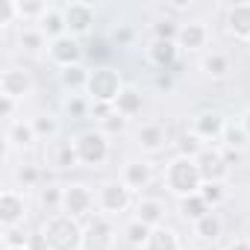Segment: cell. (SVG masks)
<instances>
[{"instance_id":"6da1fadb","label":"cell","mask_w":250,"mask_h":250,"mask_svg":"<svg viewBox=\"0 0 250 250\" xmlns=\"http://www.w3.org/2000/svg\"><path fill=\"white\" fill-rule=\"evenodd\" d=\"M168 188L180 197H188V194H200V186H203V177L197 171V162L194 159H186V156H177L171 165H168Z\"/></svg>"},{"instance_id":"7a4b0ae2","label":"cell","mask_w":250,"mask_h":250,"mask_svg":"<svg viewBox=\"0 0 250 250\" xmlns=\"http://www.w3.org/2000/svg\"><path fill=\"white\" fill-rule=\"evenodd\" d=\"M44 235L50 241V250H77L85 238L77 218H71V215H53L44 227Z\"/></svg>"},{"instance_id":"3957f363","label":"cell","mask_w":250,"mask_h":250,"mask_svg":"<svg viewBox=\"0 0 250 250\" xmlns=\"http://www.w3.org/2000/svg\"><path fill=\"white\" fill-rule=\"evenodd\" d=\"M85 88H88V94L94 97V103H115L118 94L124 91V88H121V77H118V71H112V68H97V71H91Z\"/></svg>"},{"instance_id":"277c9868","label":"cell","mask_w":250,"mask_h":250,"mask_svg":"<svg viewBox=\"0 0 250 250\" xmlns=\"http://www.w3.org/2000/svg\"><path fill=\"white\" fill-rule=\"evenodd\" d=\"M74 145H77L80 162H85V165H103V162H106V156H109V142H106V136H103V133L88 130V133H83Z\"/></svg>"},{"instance_id":"5b68a950","label":"cell","mask_w":250,"mask_h":250,"mask_svg":"<svg viewBox=\"0 0 250 250\" xmlns=\"http://www.w3.org/2000/svg\"><path fill=\"white\" fill-rule=\"evenodd\" d=\"M65 24H68V36H85L94 24V6L91 3H68L65 9Z\"/></svg>"},{"instance_id":"8992f818","label":"cell","mask_w":250,"mask_h":250,"mask_svg":"<svg viewBox=\"0 0 250 250\" xmlns=\"http://www.w3.org/2000/svg\"><path fill=\"white\" fill-rule=\"evenodd\" d=\"M194 162H197V171H200L203 183H221V180L227 177V171H229V165L224 162V156H221L218 150H206V147H203V153H200Z\"/></svg>"},{"instance_id":"52a82bcc","label":"cell","mask_w":250,"mask_h":250,"mask_svg":"<svg viewBox=\"0 0 250 250\" xmlns=\"http://www.w3.org/2000/svg\"><path fill=\"white\" fill-rule=\"evenodd\" d=\"M50 56H53L62 68H68V65H80L83 47H80V42H77L74 36H62V39H53V42H50Z\"/></svg>"},{"instance_id":"ba28073f","label":"cell","mask_w":250,"mask_h":250,"mask_svg":"<svg viewBox=\"0 0 250 250\" xmlns=\"http://www.w3.org/2000/svg\"><path fill=\"white\" fill-rule=\"evenodd\" d=\"M62 209H65V215H71V218L88 215V212H91V194H88V188H85V186H68V188H65Z\"/></svg>"},{"instance_id":"9c48e42d","label":"cell","mask_w":250,"mask_h":250,"mask_svg":"<svg viewBox=\"0 0 250 250\" xmlns=\"http://www.w3.org/2000/svg\"><path fill=\"white\" fill-rule=\"evenodd\" d=\"M30 85H33V80L21 68H9V71H3V77H0V91H3V97H12V100L24 97L30 91Z\"/></svg>"},{"instance_id":"30bf717a","label":"cell","mask_w":250,"mask_h":250,"mask_svg":"<svg viewBox=\"0 0 250 250\" xmlns=\"http://www.w3.org/2000/svg\"><path fill=\"white\" fill-rule=\"evenodd\" d=\"M100 206L106 212H124L130 206V188L124 186V183H106L103 191H100Z\"/></svg>"},{"instance_id":"8fae6325","label":"cell","mask_w":250,"mask_h":250,"mask_svg":"<svg viewBox=\"0 0 250 250\" xmlns=\"http://www.w3.org/2000/svg\"><path fill=\"white\" fill-rule=\"evenodd\" d=\"M24 212H27V203H24L21 194H15V191H3V194H0V221H3L6 229L15 227L24 218Z\"/></svg>"},{"instance_id":"7c38bea8","label":"cell","mask_w":250,"mask_h":250,"mask_svg":"<svg viewBox=\"0 0 250 250\" xmlns=\"http://www.w3.org/2000/svg\"><path fill=\"white\" fill-rule=\"evenodd\" d=\"M85 250H109L112 244V227L106 218H91L88 232H85Z\"/></svg>"},{"instance_id":"4fadbf2b","label":"cell","mask_w":250,"mask_h":250,"mask_svg":"<svg viewBox=\"0 0 250 250\" xmlns=\"http://www.w3.org/2000/svg\"><path fill=\"white\" fill-rule=\"evenodd\" d=\"M177 42H180V47H186V50H200V47L209 42V30H206V24H200V21L180 24Z\"/></svg>"},{"instance_id":"5bb4252c","label":"cell","mask_w":250,"mask_h":250,"mask_svg":"<svg viewBox=\"0 0 250 250\" xmlns=\"http://www.w3.org/2000/svg\"><path fill=\"white\" fill-rule=\"evenodd\" d=\"M227 27L238 39H250V3H232L227 12Z\"/></svg>"},{"instance_id":"9a60e30c","label":"cell","mask_w":250,"mask_h":250,"mask_svg":"<svg viewBox=\"0 0 250 250\" xmlns=\"http://www.w3.org/2000/svg\"><path fill=\"white\" fill-rule=\"evenodd\" d=\"M150 59L159 71H171L177 65V42H162V39H153L150 44Z\"/></svg>"},{"instance_id":"2e32d148","label":"cell","mask_w":250,"mask_h":250,"mask_svg":"<svg viewBox=\"0 0 250 250\" xmlns=\"http://www.w3.org/2000/svg\"><path fill=\"white\" fill-rule=\"evenodd\" d=\"M224 118L218 115V112H200L197 118H194V133L200 136V139H218V136H224Z\"/></svg>"},{"instance_id":"e0dca14e","label":"cell","mask_w":250,"mask_h":250,"mask_svg":"<svg viewBox=\"0 0 250 250\" xmlns=\"http://www.w3.org/2000/svg\"><path fill=\"white\" fill-rule=\"evenodd\" d=\"M150 183V165L147 162H130L124 168V186L127 188H145Z\"/></svg>"},{"instance_id":"ac0fdd59","label":"cell","mask_w":250,"mask_h":250,"mask_svg":"<svg viewBox=\"0 0 250 250\" xmlns=\"http://www.w3.org/2000/svg\"><path fill=\"white\" fill-rule=\"evenodd\" d=\"M88 71L83 68V65H68V68H62L59 71V83L68 88V91H80V88H85L88 85Z\"/></svg>"},{"instance_id":"d6986e66","label":"cell","mask_w":250,"mask_h":250,"mask_svg":"<svg viewBox=\"0 0 250 250\" xmlns=\"http://www.w3.org/2000/svg\"><path fill=\"white\" fill-rule=\"evenodd\" d=\"M115 112L124 115V118L139 115V112H142V94H139L136 88H124V91L118 94V100H115Z\"/></svg>"},{"instance_id":"ffe728a7","label":"cell","mask_w":250,"mask_h":250,"mask_svg":"<svg viewBox=\"0 0 250 250\" xmlns=\"http://www.w3.org/2000/svg\"><path fill=\"white\" fill-rule=\"evenodd\" d=\"M42 33H47L50 39H62L68 36V24H65V12L62 9H47V15L42 18Z\"/></svg>"},{"instance_id":"44dd1931","label":"cell","mask_w":250,"mask_h":250,"mask_svg":"<svg viewBox=\"0 0 250 250\" xmlns=\"http://www.w3.org/2000/svg\"><path fill=\"white\" fill-rule=\"evenodd\" d=\"M50 156H53V165H56V168H74V165L80 162L77 145H71V142H56L53 150H50Z\"/></svg>"},{"instance_id":"7402d4cb","label":"cell","mask_w":250,"mask_h":250,"mask_svg":"<svg viewBox=\"0 0 250 250\" xmlns=\"http://www.w3.org/2000/svg\"><path fill=\"white\" fill-rule=\"evenodd\" d=\"M147 250H180V241L174 235V229L168 227H153L150 238H147Z\"/></svg>"},{"instance_id":"603a6c76","label":"cell","mask_w":250,"mask_h":250,"mask_svg":"<svg viewBox=\"0 0 250 250\" xmlns=\"http://www.w3.org/2000/svg\"><path fill=\"white\" fill-rule=\"evenodd\" d=\"M136 212H139L136 218H139L142 224H147V227H162L159 221H162V212H165V209H162L159 200H153V197H150V200H139V209H136Z\"/></svg>"},{"instance_id":"cb8c5ba5","label":"cell","mask_w":250,"mask_h":250,"mask_svg":"<svg viewBox=\"0 0 250 250\" xmlns=\"http://www.w3.org/2000/svg\"><path fill=\"white\" fill-rule=\"evenodd\" d=\"M194 229H197V235H200L203 241H215V238L221 235V218H218L215 212H206L200 221H194Z\"/></svg>"},{"instance_id":"d4e9b609","label":"cell","mask_w":250,"mask_h":250,"mask_svg":"<svg viewBox=\"0 0 250 250\" xmlns=\"http://www.w3.org/2000/svg\"><path fill=\"white\" fill-rule=\"evenodd\" d=\"M139 142H142L145 150H159L165 145V133H162L159 124H145V127L139 130Z\"/></svg>"},{"instance_id":"484cf974","label":"cell","mask_w":250,"mask_h":250,"mask_svg":"<svg viewBox=\"0 0 250 250\" xmlns=\"http://www.w3.org/2000/svg\"><path fill=\"white\" fill-rule=\"evenodd\" d=\"M180 212H183L186 218H191V221H200V218H203L206 212H212V209H209V203H206L200 194H188V197H183Z\"/></svg>"},{"instance_id":"4316f807","label":"cell","mask_w":250,"mask_h":250,"mask_svg":"<svg viewBox=\"0 0 250 250\" xmlns=\"http://www.w3.org/2000/svg\"><path fill=\"white\" fill-rule=\"evenodd\" d=\"M9 142L18 145V147H27L36 142V130H33V124H24V121H15L12 127H9Z\"/></svg>"},{"instance_id":"83f0119b","label":"cell","mask_w":250,"mask_h":250,"mask_svg":"<svg viewBox=\"0 0 250 250\" xmlns=\"http://www.w3.org/2000/svg\"><path fill=\"white\" fill-rule=\"evenodd\" d=\"M177 147H180V156H186V159H197L203 153V145H200V136L197 133H183Z\"/></svg>"},{"instance_id":"f1b7e54d","label":"cell","mask_w":250,"mask_h":250,"mask_svg":"<svg viewBox=\"0 0 250 250\" xmlns=\"http://www.w3.org/2000/svg\"><path fill=\"white\" fill-rule=\"evenodd\" d=\"M247 142H250V139H247L244 127H235V124H227V127H224V145H227L229 150H241Z\"/></svg>"},{"instance_id":"f546056e","label":"cell","mask_w":250,"mask_h":250,"mask_svg":"<svg viewBox=\"0 0 250 250\" xmlns=\"http://www.w3.org/2000/svg\"><path fill=\"white\" fill-rule=\"evenodd\" d=\"M18 44H21L27 53H39V50L44 47V33H42V30H21Z\"/></svg>"},{"instance_id":"4dcf8cb0","label":"cell","mask_w":250,"mask_h":250,"mask_svg":"<svg viewBox=\"0 0 250 250\" xmlns=\"http://www.w3.org/2000/svg\"><path fill=\"white\" fill-rule=\"evenodd\" d=\"M203 68H206V74H212V77H227V74H229V59H227L224 53H209V56L203 59Z\"/></svg>"},{"instance_id":"1f68e13d","label":"cell","mask_w":250,"mask_h":250,"mask_svg":"<svg viewBox=\"0 0 250 250\" xmlns=\"http://www.w3.org/2000/svg\"><path fill=\"white\" fill-rule=\"evenodd\" d=\"M47 3H24V0H18V3H15V12H18V18H24V21H30V18H44L47 15Z\"/></svg>"},{"instance_id":"d6a6232c","label":"cell","mask_w":250,"mask_h":250,"mask_svg":"<svg viewBox=\"0 0 250 250\" xmlns=\"http://www.w3.org/2000/svg\"><path fill=\"white\" fill-rule=\"evenodd\" d=\"M153 33H156V39H162V42H177V36H180V24L171 21V18H162V21L153 24Z\"/></svg>"},{"instance_id":"836d02e7","label":"cell","mask_w":250,"mask_h":250,"mask_svg":"<svg viewBox=\"0 0 250 250\" xmlns=\"http://www.w3.org/2000/svg\"><path fill=\"white\" fill-rule=\"evenodd\" d=\"M150 232H153V227H147V224H142V221L136 218V221L127 227V241H130V244H147Z\"/></svg>"},{"instance_id":"e575fe53","label":"cell","mask_w":250,"mask_h":250,"mask_svg":"<svg viewBox=\"0 0 250 250\" xmlns=\"http://www.w3.org/2000/svg\"><path fill=\"white\" fill-rule=\"evenodd\" d=\"M62 200H65V188H59V186H44L42 188V203L47 209H62Z\"/></svg>"},{"instance_id":"d590c367","label":"cell","mask_w":250,"mask_h":250,"mask_svg":"<svg viewBox=\"0 0 250 250\" xmlns=\"http://www.w3.org/2000/svg\"><path fill=\"white\" fill-rule=\"evenodd\" d=\"M200 197L209 203V206H218L224 200V186L221 183H203L200 186Z\"/></svg>"},{"instance_id":"8d00e7d4","label":"cell","mask_w":250,"mask_h":250,"mask_svg":"<svg viewBox=\"0 0 250 250\" xmlns=\"http://www.w3.org/2000/svg\"><path fill=\"white\" fill-rule=\"evenodd\" d=\"M33 130H36V136H53L56 133V121L53 118H47V115H39L36 121H33Z\"/></svg>"},{"instance_id":"74e56055","label":"cell","mask_w":250,"mask_h":250,"mask_svg":"<svg viewBox=\"0 0 250 250\" xmlns=\"http://www.w3.org/2000/svg\"><path fill=\"white\" fill-rule=\"evenodd\" d=\"M85 53H88L91 59H106V56L112 53V47H109V42H103V39H91L88 47H85Z\"/></svg>"},{"instance_id":"f35d334b","label":"cell","mask_w":250,"mask_h":250,"mask_svg":"<svg viewBox=\"0 0 250 250\" xmlns=\"http://www.w3.org/2000/svg\"><path fill=\"white\" fill-rule=\"evenodd\" d=\"M65 112H68L71 118H83V115L88 112V103H85L83 97H77V94H74V97H68V103H65Z\"/></svg>"},{"instance_id":"ab89813d","label":"cell","mask_w":250,"mask_h":250,"mask_svg":"<svg viewBox=\"0 0 250 250\" xmlns=\"http://www.w3.org/2000/svg\"><path fill=\"white\" fill-rule=\"evenodd\" d=\"M3 238H6V247H27V241H30V235H24V232L15 229V227H9Z\"/></svg>"},{"instance_id":"60d3db41","label":"cell","mask_w":250,"mask_h":250,"mask_svg":"<svg viewBox=\"0 0 250 250\" xmlns=\"http://www.w3.org/2000/svg\"><path fill=\"white\" fill-rule=\"evenodd\" d=\"M103 127H106V133H121L124 127H127V118H124V115H109L106 121H103Z\"/></svg>"},{"instance_id":"b9f144b4","label":"cell","mask_w":250,"mask_h":250,"mask_svg":"<svg viewBox=\"0 0 250 250\" xmlns=\"http://www.w3.org/2000/svg\"><path fill=\"white\" fill-rule=\"evenodd\" d=\"M39 180V171L33 168V165H24V168H18V183L21 186H33Z\"/></svg>"},{"instance_id":"7bdbcfd3","label":"cell","mask_w":250,"mask_h":250,"mask_svg":"<svg viewBox=\"0 0 250 250\" xmlns=\"http://www.w3.org/2000/svg\"><path fill=\"white\" fill-rule=\"evenodd\" d=\"M27 250H50V241L44 232H33L30 241H27Z\"/></svg>"},{"instance_id":"ee69618b","label":"cell","mask_w":250,"mask_h":250,"mask_svg":"<svg viewBox=\"0 0 250 250\" xmlns=\"http://www.w3.org/2000/svg\"><path fill=\"white\" fill-rule=\"evenodd\" d=\"M156 85H159V88H165V91H168V88H171V85H174V74H171V71H162V74H159V77H156Z\"/></svg>"},{"instance_id":"f6af8a7d","label":"cell","mask_w":250,"mask_h":250,"mask_svg":"<svg viewBox=\"0 0 250 250\" xmlns=\"http://www.w3.org/2000/svg\"><path fill=\"white\" fill-rule=\"evenodd\" d=\"M0 109H3V118H12V112H15V100L0 94Z\"/></svg>"},{"instance_id":"bcb514c9","label":"cell","mask_w":250,"mask_h":250,"mask_svg":"<svg viewBox=\"0 0 250 250\" xmlns=\"http://www.w3.org/2000/svg\"><path fill=\"white\" fill-rule=\"evenodd\" d=\"M221 156H224V162H227V165H238V162H241V150H229V147H227Z\"/></svg>"},{"instance_id":"7dc6e473","label":"cell","mask_w":250,"mask_h":250,"mask_svg":"<svg viewBox=\"0 0 250 250\" xmlns=\"http://www.w3.org/2000/svg\"><path fill=\"white\" fill-rule=\"evenodd\" d=\"M133 39V30H127V27H121L118 33H115V44H127Z\"/></svg>"},{"instance_id":"c3c4849f","label":"cell","mask_w":250,"mask_h":250,"mask_svg":"<svg viewBox=\"0 0 250 250\" xmlns=\"http://www.w3.org/2000/svg\"><path fill=\"white\" fill-rule=\"evenodd\" d=\"M229 250H250V238H241V241H235Z\"/></svg>"},{"instance_id":"681fc988","label":"cell","mask_w":250,"mask_h":250,"mask_svg":"<svg viewBox=\"0 0 250 250\" xmlns=\"http://www.w3.org/2000/svg\"><path fill=\"white\" fill-rule=\"evenodd\" d=\"M241 127H244V133H247V139H250V109H247L244 118H241Z\"/></svg>"},{"instance_id":"f907efd6","label":"cell","mask_w":250,"mask_h":250,"mask_svg":"<svg viewBox=\"0 0 250 250\" xmlns=\"http://www.w3.org/2000/svg\"><path fill=\"white\" fill-rule=\"evenodd\" d=\"M6 250H27V247H6Z\"/></svg>"},{"instance_id":"816d5d0a","label":"cell","mask_w":250,"mask_h":250,"mask_svg":"<svg viewBox=\"0 0 250 250\" xmlns=\"http://www.w3.org/2000/svg\"><path fill=\"white\" fill-rule=\"evenodd\" d=\"M247 232H250V227H247Z\"/></svg>"}]
</instances>
